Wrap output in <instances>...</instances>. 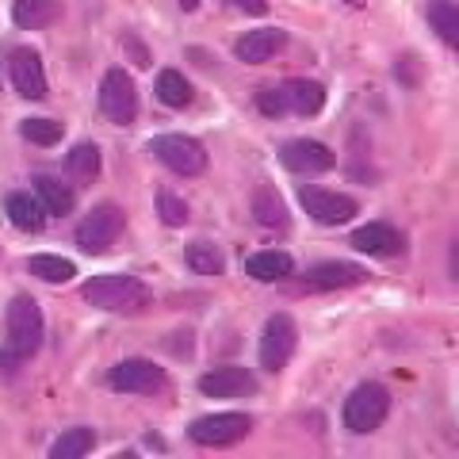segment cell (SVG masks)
Wrapping results in <instances>:
<instances>
[{
  "mask_svg": "<svg viewBox=\"0 0 459 459\" xmlns=\"http://www.w3.org/2000/svg\"><path fill=\"white\" fill-rule=\"evenodd\" d=\"M81 295L89 307L115 310V314H131L150 303V287L134 276H92Z\"/></svg>",
  "mask_w": 459,
  "mask_h": 459,
  "instance_id": "6da1fadb",
  "label": "cell"
},
{
  "mask_svg": "<svg viewBox=\"0 0 459 459\" xmlns=\"http://www.w3.org/2000/svg\"><path fill=\"white\" fill-rule=\"evenodd\" d=\"M386 413H391V391H386L383 383H360L349 398H344L341 418L352 433H376V429L386 421Z\"/></svg>",
  "mask_w": 459,
  "mask_h": 459,
  "instance_id": "7a4b0ae2",
  "label": "cell"
},
{
  "mask_svg": "<svg viewBox=\"0 0 459 459\" xmlns=\"http://www.w3.org/2000/svg\"><path fill=\"white\" fill-rule=\"evenodd\" d=\"M253 433V418L249 413H207L188 425V440L199 448H230V444L246 440Z\"/></svg>",
  "mask_w": 459,
  "mask_h": 459,
  "instance_id": "3957f363",
  "label": "cell"
},
{
  "mask_svg": "<svg viewBox=\"0 0 459 459\" xmlns=\"http://www.w3.org/2000/svg\"><path fill=\"white\" fill-rule=\"evenodd\" d=\"M368 283V268L352 264V261H322L307 268L303 276L291 283L295 295H318V291H344V287Z\"/></svg>",
  "mask_w": 459,
  "mask_h": 459,
  "instance_id": "277c9868",
  "label": "cell"
},
{
  "mask_svg": "<svg viewBox=\"0 0 459 459\" xmlns=\"http://www.w3.org/2000/svg\"><path fill=\"white\" fill-rule=\"evenodd\" d=\"M39 344H42V310L31 295H16L8 303V349L27 360V356L39 352Z\"/></svg>",
  "mask_w": 459,
  "mask_h": 459,
  "instance_id": "5b68a950",
  "label": "cell"
},
{
  "mask_svg": "<svg viewBox=\"0 0 459 459\" xmlns=\"http://www.w3.org/2000/svg\"><path fill=\"white\" fill-rule=\"evenodd\" d=\"M150 153L165 169L180 172V177H199V172H207V150L199 146L195 138H188V134H161V138H153Z\"/></svg>",
  "mask_w": 459,
  "mask_h": 459,
  "instance_id": "8992f818",
  "label": "cell"
},
{
  "mask_svg": "<svg viewBox=\"0 0 459 459\" xmlns=\"http://www.w3.org/2000/svg\"><path fill=\"white\" fill-rule=\"evenodd\" d=\"M100 115L115 126L134 123L138 115V89L134 81L123 74V69H108L104 81H100Z\"/></svg>",
  "mask_w": 459,
  "mask_h": 459,
  "instance_id": "52a82bcc",
  "label": "cell"
},
{
  "mask_svg": "<svg viewBox=\"0 0 459 459\" xmlns=\"http://www.w3.org/2000/svg\"><path fill=\"white\" fill-rule=\"evenodd\" d=\"M123 226H126V219H123L119 207H115V204H100V207H92L81 219V226H77V246L84 253H104V249H111L115 241H119Z\"/></svg>",
  "mask_w": 459,
  "mask_h": 459,
  "instance_id": "ba28073f",
  "label": "cell"
},
{
  "mask_svg": "<svg viewBox=\"0 0 459 459\" xmlns=\"http://www.w3.org/2000/svg\"><path fill=\"white\" fill-rule=\"evenodd\" d=\"M104 383L119 394H157V391H165L169 376H165V368H157L150 360H123L108 371Z\"/></svg>",
  "mask_w": 459,
  "mask_h": 459,
  "instance_id": "9c48e42d",
  "label": "cell"
},
{
  "mask_svg": "<svg viewBox=\"0 0 459 459\" xmlns=\"http://www.w3.org/2000/svg\"><path fill=\"white\" fill-rule=\"evenodd\" d=\"M295 344H299V329L291 322V314H272L261 333V368L264 371L287 368V360L295 356Z\"/></svg>",
  "mask_w": 459,
  "mask_h": 459,
  "instance_id": "30bf717a",
  "label": "cell"
},
{
  "mask_svg": "<svg viewBox=\"0 0 459 459\" xmlns=\"http://www.w3.org/2000/svg\"><path fill=\"white\" fill-rule=\"evenodd\" d=\"M299 204H303V211L310 214V219H318L325 226H341V222L356 219V199L352 195L318 188V184H303V188H299Z\"/></svg>",
  "mask_w": 459,
  "mask_h": 459,
  "instance_id": "8fae6325",
  "label": "cell"
},
{
  "mask_svg": "<svg viewBox=\"0 0 459 459\" xmlns=\"http://www.w3.org/2000/svg\"><path fill=\"white\" fill-rule=\"evenodd\" d=\"M280 161L287 172H295V177H318V172H333L337 169V153L322 146V142H314V138H295V142H287V146L280 150Z\"/></svg>",
  "mask_w": 459,
  "mask_h": 459,
  "instance_id": "7c38bea8",
  "label": "cell"
},
{
  "mask_svg": "<svg viewBox=\"0 0 459 459\" xmlns=\"http://www.w3.org/2000/svg\"><path fill=\"white\" fill-rule=\"evenodd\" d=\"M8 77H12V84H16V92L23 100H42L47 96V69H42V57L35 50H27V47L12 50Z\"/></svg>",
  "mask_w": 459,
  "mask_h": 459,
  "instance_id": "4fadbf2b",
  "label": "cell"
},
{
  "mask_svg": "<svg viewBox=\"0 0 459 459\" xmlns=\"http://www.w3.org/2000/svg\"><path fill=\"white\" fill-rule=\"evenodd\" d=\"M253 391H256V379L246 368H214L199 379V394H207V398H241Z\"/></svg>",
  "mask_w": 459,
  "mask_h": 459,
  "instance_id": "5bb4252c",
  "label": "cell"
},
{
  "mask_svg": "<svg viewBox=\"0 0 459 459\" xmlns=\"http://www.w3.org/2000/svg\"><path fill=\"white\" fill-rule=\"evenodd\" d=\"M352 249H360L368 256H398L406 249V238L391 222H368L360 230H352Z\"/></svg>",
  "mask_w": 459,
  "mask_h": 459,
  "instance_id": "9a60e30c",
  "label": "cell"
},
{
  "mask_svg": "<svg viewBox=\"0 0 459 459\" xmlns=\"http://www.w3.org/2000/svg\"><path fill=\"white\" fill-rule=\"evenodd\" d=\"M283 42H287V35L276 31V27H256V31H246L234 42V54H238V62H246V65H261L283 50Z\"/></svg>",
  "mask_w": 459,
  "mask_h": 459,
  "instance_id": "2e32d148",
  "label": "cell"
},
{
  "mask_svg": "<svg viewBox=\"0 0 459 459\" xmlns=\"http://www.w3.org/2000/svg\"><path fill=\"white\" fill-rule=\"evenodd\" d=\"M246 272L261 283H280L295 272V261H291V253H283V249H261V253L246 256Z\"/></svg>",
  "mask_w": 459,
  "mask_h": 459,
  "instance_id": "e0dca14e",
  "label": "cell"
},
{
  "mask_svg": "<svg viewBox=\"0 0 459 459\" xmlns=\"http://www.w3.org/2000/svg\"><path fill=\"white\" fill-rule=\"evenodd\" d=\"M280 96H283L287 111H295V115H318L325 108V92H322V84H314V81H287Z\"/></svg>",
  "mask_w": 459,
  "mask_h": 459,
  "instance_id": "ac0fdd59",
  "label": "cell"
},
{
  "mask_svg": "<svg viewBox=\"0 0 459 459\" xmlns=\"http://www.w3.org/2000/svg\"><path fill=\"white\" fill-rule=\"evenodd\" d=\"M425 20H429V27H433V31L440 35L444 47L459 50V4H452V0H429Z\"/></svg>",
  "mask_w": 459,
  "mask_h": 459,
  "instance_id": "d6986e66",
  "label": "cell"
},
{
  "mask_svg": "<svg viewBox=\"0 0 459 459\" xmlns=\"http://www.w3.org/2000/svg\"><path fill=\"white\" fill-rule=\"evenodd\" d=\"M253 219L264 230H287L291 226V214H287V204L280 199L276 188H256L253 192Z\"/></svg>",
  "mask_w": 459,
  "mask_h": 459,
  "instance_id": "ffe728a7",
  "label": "cell"
},
{
  "mask_svg": "<svg viewBox=\"0 0 459 459\" xmlns=\"http://www.w3.org/2000/svg\"><path fill=\"white\" fill-rule=\"evenodd\" d=\"M12 16H16V27H23V31H42V27H50L62 16V4L57 0H16Z\"/></svg>",
  "mask_w": 459,
  "mask_h": 459,
  "instance_id": "44dd1931",
  "label": "cell"
},
{
  "mask_svg": "<svg viewBox=\"0 0 459 459\" xmlns=\"http://www.w3.org/2000/svg\"><path fill=\"white\" fill-rule=\"evenodd\" d=\"M8 219L20 230H27V234H39V230L47 226V211H42V204L31 192H12L8 195Z\"/></svg>",
  "mask_w": 459,
  "mask_h": 459,
  "instance_id": "7402d4cb",
  "label": "cell"
},
{
  "mask_svg": "<svg viewBox=\"0 0 459 459\" xmlns=\"http://www.w3.org/2000/svg\"><path fill=\"white\" fill-rule=\"evenodd\" d=\"M192 81L180 74V69H161L157 74V100L165 108H188L192 104Z\"/></svg>",
  "mask_w": 459,
  "mask_h": 459,
  "instance_id": "603a6c76",
  "label": "cell"
},
{
  "mask_svg": "<svg viewBox=\"0 0 459 459\" xmlns=\"http://www.w3.org/2000/svg\"><path fill=\"white\" fill-rule=\"evenodd\" d=\"M35 199L42 204V211L57 214V219L74 211V192H69L57 177H39V180H35Z\"/></svg>",
  "mask_w": 459,
  "mask_h": 459,
  "instance_id": "cb8c5ba5",
  "label": "cell"
},
{
  "mask_svg": "<svg viewBox=\"0 0 459 459\" xmlns=\"http://www.w3.org/2000/svg\"><path fill=\"white\" fill-rule=\"evenodd\" d=\"M27 272L39 280H47V283H69L77 276V268L74 261H65V256H54V253H35L31 261H27Z\"/></svg>",
  "mask_w": 459,
  "mask_h": 459,
  "instance_id": "d4e9b609",
  "label": "cell"
},
{
  "mask_svg": "<svg viewBox=\"0 0 459 459\" xmlns=\"http://www.w3.org/2000/svg\"><path fill=\"white\" fill-rule=\"evenodd\" d=\"M65 172L77 184H92L100 177V150L92 146V142H81V146H74V150H69V157H65Z\"/></svg>",
  "mask_w": 459,
  "mask_h": 459,
  "instance_id": "484cf974",
  "label": "cell"
},
{
  "mask_svg": "<svg viewBox=\"0 0 459 459\" xmlns=\"http://www.w3.org/2000/svg\"><path fill=\"white\" fill-rule=\"evenodd\" d=\"M92 444H96V433L92 429H65L62 437L54 440V448H50V459H81V455H89L92 452Z\"/></svg>",
  "mask_w": 459,
  "mask_h": 459,
  "instance_id": "4316f807",
  "label": "cell"
},
{
  "mask_svg": "<svg viewBox=\"0 0 459 459\" xmlns=\"http://www.w3.org/2000/svg\"><path fill=\"white\" fill-rule=\"evenodd\" d=\"M184 261H188V268L199 272V276H219L222 272V253H219V246H211V241H192V246L184 249Z\"/></svg>",
  "mask_w": 459,
  "mask_h": 459,
  "instance_id": "83f0119b",
  "label": "cell"
},
{
  "mask_svg": "<svg viewBox=\"0 0 459 459\" xmlns=\"http://www.w3.org/2000/svg\"><path fill=\"white\" fill-rule=\"evenodd\" d=\"M20 134L27 142H35V146H54V142L62 138V123H57V119H23Z\"/></svg>",
  "mask_w": 459,
  "mask_h": 459,
  "instance_id": "f1b7e54d",
  "label": "cell"
},
{
  "mask_svg": "<svg viewBox=\"0 0 459 459\" xmlns=\"http://www.w3.org/2000/svg\"><path fill=\"white\" fill-rule=\"evenodd\" d=\"M157 214H161L165 226H184V222H188V204H184L177 192L161 188V192H157Z\"/></svg>",
  "mask_w": 459,
  "mask_h": 459,
  "instance_id": "f546056e",
  "label": "cell"
},
{
  "mask_svg": "<svg viewBox=\"0 0 459 459\" xmlns=\"http://www.w3.org/2000/svg\"><path fill=\"white\" fill-rule=\"evenodd\" d=\"M256 108H261V115H268V119H280V115H287V104H283L280 89H264V92H256Z\"/></svg>",
  "mask_w": 459,
  "mask_h": 459,
  "instance_id": "4dcf8cb0",
  "label": "cell"
},
{
  "mask_svg": "<svg viewBox=\"0 0 459 459\" xmlns=\"http://www.w3.org/2000/svg\"><path fill=\"white\" fill-rule=\"evenodd\" d=\"M226 4L249 12V16H268V4H264V0H226Z\"/></svg>",
  "mask_w": 459,
  "mask_h": 459,
  "instance_id": "1f68e13d",
  "label": "cell"
},
{
  "mask_svg": "<svg viewBox=\"0 0 459 459\" xmlns=\"http://www.w3.org/2000/svg\"><path fill=\"white\" fill-rule=\"evenodd\" d=\"M199 4H204V0H180V8H184V12H192V8H199Z\"/></svg>",
  "mask_w": 459,
  "mask_h": 459,
  "instance_id": "d6a6232c",
  "label": "cell"
},
{
  "mask_svg": "<svg viewBox=\"0 0 459 459\" xmlns=\"http://www.w3.org/2000/svg\"><path fill=\"white\" fill-rule=\"evenodd\" d=\"M341 4H352V8H364V0H341Z\"/></svg>",
  "mask_w": 459,
  "mask_h": 459,
  "instance_id": "836d02e7",
  "label": "cell"
}]
</instances>
